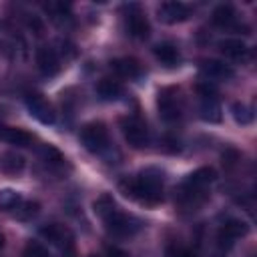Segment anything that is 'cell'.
Segmentation results:
<instances>
[{
  "label": "cell",
  "mask_w": 257,
  "mask_h": 257,
  "mask_svg": "<svg viewBox=\"0 0 257 257\" xmlns=\"http://www.w3.org/2000/svg\"><path fill=\"white\" fill-rule=\"evenodd\" d=\"M163 171L149 167L141 171L137 177H126L118 183V189L124 197L141 201L145 205H155L163 201Z\"/></svg>",
  "instance_id": "1"
},
{
  "label": "cell",
  "mask_w": 257,
  "mask_h": 257,
  "mask_svg": "<svg viewBox=\"0 0 257 257\" xmlns=\"http://www.w3.org/2000/svg\"><path fill=\"white\" fill-rule=\"evenodd\" d=\"M80 141H82V145H84L86 151H90V153H102L108 147V131H106L104 122H100V120L86 122L80 128Z\"/></svg>",
  "instance_id": "2"
},
{
  "label": "cell",
  "mask_w": 257,
  "mask_h": 257,
  "mask_svg": "<svg viewBox=\"0 0 257 257\" xmlns=\"http://www.w3.org/2000/svg\"><path fill=\"white\" fill-rule=\"evenodd\" d=\"M104 225H106V231L116 235V237H131L135 235L139 229H141V221L133 215H126V213H120V211H112L106 219H102Z\"/></svg>",
  "instance_id": "3"
},
{
  "label": "cell",
  "mask_w": 257,
  "mask_h": 257,
  "mask_svg": "<svg viewBox=\"0 0 257 257\" xmlns=\"http://www.w3.org/2000/svg\"><path fill=\"white\" fill-rule=\"evenodd\" d=\"M120 131H122L124 141L133 149L147 147V143H149V131H147V124L139 116H124L120 120Z\"/></svg>",
  "instance_id": "4"
},
{
  "label": "cell",
  "mask_w": 257,
  "mask_h": 257,
  "mask_svg": "<svg viewBox=\"0 0 257 257\" xmlns=\"http://www.w3.org/2000/svg\"><path fill=\"white\" fill-rule=\"evenodd\" d=\"M122 10L126 12L124 14V26H126V32L135 38H147L149 32H151V24L147 20V16L143 14V10L139 8V4H126L122 6Z\"/></svg>",
  "instance_id": "5"
},
{
  "label": "cell",
  "mask_w": 257,
  "mask_h": 257,
  "mask_svg": "<svg viewBox=\"0 0 257 257\" xmlns=\"http://www.w3.org/2000/svg\"><path fill=\"white\" fill-rule=\"evenodd\" d=\"M24 102H26L28 112H30L38 122H42V124H52V122H54V118H56V116H54V110H52L50 102H48L42 94H36V92L26 94Z\"/></svg>",
  "instance_id": "6"
},
{
  "label": "cell",
  "mask_w": 257,
  "mask_h": 257,
  "mask_svg": "<svg viewBox=\"0 0 257 257\" xmlns=\"http://www.w3.org/2000/svg\"><path fill=\"white\" fill-rule=\"evenodd\" d=\"M40 235H42L48 243L56 245V247L62 249V251L74 249V237H72V233H70L66 227H62V225H56V223L44 225V227H40Z\"/></svg>",
  "instance_id": "7"
},
{
  "label": "cell",
  "mask_w": 257,
  "mask_h": 257,
  "mask_svg": "<svg viewBox=\"0 0 257 257\" xmlns=\"http://www.w3.org/2000/svg\"><path fill=\"white\" fill-rule=\"evenodd\" d=\"M157 106H159V114L165 120H169V122L171 120H177L181 116V106H179L175 88H163V90H159Z\"/></svg>",
  "instance_id": "8"
},
{
  "label": "cell",
  "mask_w": 257,
  "mask_h": 257,
  "mask_svg": "<svg viewBox=\"0 0 257 257\" xmlns=\"http://www.w3.org/2000/svg\"><path fill=\"white\" fill-rule=\"evenodd\" d=\"M191 16V6L185 2H163L159 6V20L165 24H177L185 22Z\"/></svg>",
  "instance_id": "9"
},
{
  "label": "cell",
  "mask_w": 257,
  "mask_h": 257,
  "mask_svg": "<svg viewBox=\"0 0 257 257\" xmlns=\"http://www.w3.org/2000/svg\"><path fill=\"white\" fill-rule=\"evenodd\" d=\"M247 233H249V225L245 221H241V219H227L221 225V229H219V245L221 247H225V245L231 247L235 239L245 237Z\"/></svg>",
  "instance_id": "10"
},
{
  "label": "cell",
  "mask_w": 257,
  "mask_h": 257,
  "mask_svg": "<svg viewBox=\"0 0 257 257\" xmlns=\"http://www.w3.org/2000/svg\"><path fill=\"white\" fill-rule=\"evenodd\" d=\"M36 64H38V70L44 76H54L60 70V58H58L56 50L50 48V46H38V50H36Z\"/></svg>",
  "instance_id": "11"
},
{
  "label": "cell",
  "mask_w": 257,
  "mask_h": 257,
  "mask_svg": "<svg viewBox=\"0 0 257 257\" xmlns=\"http://www.w3.org/2000/svg\"><path fill=\"white\" fill-rule=\"evenodd\" d=\"M199 68H201V74L211 80H227V78H233V74H235V70L229 64H225L221 60H213V58L201 60Z\"/></svg>",
  "instance_id": "12"
},
{
  "label": "cell",
  "mask_w": 257,
  "mask_h": 257,
  "mask_svg": "<svg viewBox=\"0 0 257 257\" xmlns=\"http://www.w3.org/2000/svg\"><path fill=\"white\" fill-rule=\"evenodd\" d=\"M0 139L16 145V147H30L32 145V135L26 133L24 128H16V126H4L0 124Z\"/></svg>",
  "instance_id": "13"
},
{
  "label": "cell",
  "mask_w": 257,
  "mask_h": 257,
  "mask_svg": "<svg viewBox=\"0 0 257 257\" xmlns=\"http://www.w3.org/2000/svg\"><path fill=\"white\" fill-rule=\"evenodd\" d=\"M219 50H221V54H225L227 58H233V60H243L249 54L247 44L243 40H237V38L221 40L219 42Z\"/></svg>",
  "instance_id": "14"
},
{
  "label": "cell",
  "mask_w": 257,
  "mask_h": 257,
  "mask_svg": "<svg viewBox=\"0 0 257 257\" xmlns=\"http://www.w3.org/2000/svg\"><path fill=\"white\" fill-rule=\"evenodd\" d=\"M153 54L157 56V60H161L165 66H177L179 64V48L173 44V42H159L155 48H153Z\"/></svg>",
  "instance_id": "15"
},
{
  "label": "cell",
  "mask_w": 257,
  "mask_h": 257,
  "mask_svg": "<svg viewBox=\"0 0 257 257\" xmlns=\"http://www.w3.org/2000/svg\"><path fill=\"white\" fill-rule=\"evenodd\" d=\"M110 68H112L118 76H122V78H137V76L141 74V64H139L135 58H128V56H124V58H114V60L110 62Z\"/></svg>",
  "instance_id": "16"
},
{
  "label": "cell",
  "mask_w": 257,
  "mask_h": 257,
  "mask_svg": "<svg viewBox=\"0 0 257 257\" xmlns=\"http://www.w3.org/2000/svg\"><path fill=\"white\" fill-rule=\"evenodd\" d=\"M215 177H217V173H215L213 167H201V169L193 171L183 183H187V185H191L195 189H207L215 181Z\"/></svg>",
  "instance_id": "17"
},
{
  "label": "cell",
  "mask_w": 257,
  "mask_h": 257,
  "mask_svg": "<svg viewBox=\"0 0 257 257\" xmlns=\"http://www.w3.org/2000/svg\"><path fill=\"white\" fill-rule=\"evenodd\" d=\"M235 8L231 4H219L213 14H211V20L215 26H221V28H229V26H235Z\"/></svg>",
  "instance_id": "18"
},
{
  "label": "cell",
  "mask_w": 257,
  "mask_h": 257,
  "mask_svg": "<svg viewBox=\"0 0 257 257\" xmlns=\"http://www.w3.org/2000/svg\"><path fill=\"white\" fill-rule=\"evenodd\" d=\"M96 92L102 100H118L122 96V84L112 78H102L96 84Z\"/></svg>",
  "instance_id": "19"
},
{
  "label": "cell",
  "mask_w": 257,
  "mask_h": 257,
  "mask_svg": "<svg viewBox=\"0 0 257 257\" xmlns=\"http://www.w3.org/2000/svg\"><path fill=\"white\" fill-rule=\"evenodd\" d=\"M40 159H42L50 169H64V165H66L64 155H62L56 147H52V145H42V147H40Z\"/></svg>",
  "instance_id": "20"
},
{
  "label": "cell",
  "mask_w": 257,
  "mask_h": 257,
  "mask_svg": "<svg viewBox=\"0 0 257 257\" xmlns=\"http://www.w3.org/2000/svg\"><path fill=\"white\" fill-rule=\"evenodd\" d=\"M0 169L8 175H18L24 169V159L16 153H4L0 157Z\"/></svg>",
  "instance_id": "21"
},
{
  "label": "cell",
  "mask_w": 257,
  "mask_h": 257,
  "mask_svg": "<svg viewBox=\"0 0 257 257\" xmlns=\"http://www.w3.org/2000/svg\"><path fill=\"white\" fill-rule=\"evenodd\" d=\"M92 209H94V213H96L100 219H106V217H108L112 211H116V203H114L112 195L102 193L100 197H96V199H94Z\"/></svg>",
  "instance_id": "22"
},
{
  "label": "cell",
  "mask_w": 257,
  "mask_h": 257,
  "mask_svg": "<svg viewBox=\"0 0 257 257\" xmlns=\"http://www.w3.org/2000/svg\"><path fill=\"white\" fill-rule=\"evenodd\" d=\"M199 110H201L203 120H209V122H219L221 120V106H219L217 98H203Z\"/></svg>",
  "instance_id": "23"
},
{
  "label": "cell",
  "mask_w": 257,
  "mask_h": 257,
  "mask_svg": "<svg viewBox=\"0 0 257 257\" xmlns=\"http://www.w3.org/2000/svg\"><path fill=\"white\" fill-rule=\"evenodd\" d=\"M22 203V197L14 189H2L0 191V209L4 211H14Z\"/></svg>",
  "instance_id": "24"
},
{
  "label": "cell",
  "mask_w": 257,
  "mask_h": 257,
  "mask_svg": "<svg viewBox=\"0 0 257 257\" xmlns=\"http://www.w3.org/2000/svg\"><path fill=\"white\" fill-rule=\"evenodd\" d=\"M231 114H233L235 122H239V124H249L253 120V110L243 102H233Z\"/></svg>",
  "instance_id": "25"
},
{
  "label": "cell",
  "mask_w": 257,
  "mask_h": 257,
  "mask_svg": "<svg viewBox=\"0 0 257 257\" xmlns=\"http://www.w3.org/2000/svg\"><path fill=\"white\" fill-rule=\"evenodd\" d=\"M38 209H40V205H38L36 201H22V203L14 209V213H16V217H18L20 221H28V219H32V217L38 213Z\"/></svg>",
  "instance_id": "26"
},
{
  "label": "cell",
  "mask_w": 257,
  "mask_h": 257,
  "mask_svg": "<svg viewBox=\"0 0 257 257\" xmlns=\"http://www.w3.org/2000/svg\"><path fill=\"white\" fill-rule=\"evenodd\" d=\"M24 257H50L46 247L36 243V241H30L26 247H24Z\"/></svg>",
  "instance_id": "27"
},
{
  "label": "cell",
  "mask_w": 257,
  "mask_h": 257,
  "mask_svg": "<svg viewBox=\"0 0 257 257\" xmlns=\"http://www.w3.org/2000/svg\"><path fill=\"white\" fill-rule=\"evenodd\" d=\"M167 257H195V253H193L191 249L183 247V245L173 243V245L167 247Z\"/></svg>",
  "instance_id": "28"
},
{
  "label": "cell",
  "mask_w": 257,
  "mask_h": 257,
  "mask_svg": "<svg viewBox=\"0 0 257 257\" xmlns=\"http://www.w3.org/2000/svg\"><path fill=\"white\" fill-rule=\"evenodd\" d=\"M197 92H199V96H203V98H215L217 88H215L213 84H209V80H205V82H199V84H197Z\"/></svg>",
  "instance_id": "29"
},
{
  "label": "cell",
  "mask_w": 257,
  "mask_h": 257,
  "mask_svg": "<svg viewBox=\"0 0 257 257\" xmlns=\"http://www.w3.org/2000/svg\"><path fill=\"white\" fill-rule=\"evenodd\" d=\"M26 24L32 28V32H36V34H42V30H44V26H42V22H40V18L38 16H28L26 18Z\"/></svg>",
  "instance_id": "30"
},
{
  "label": "cell",
  "mask_w": 257,
  "mask_h": 257,
  "mask_svg": "<svg viewBox=\"0 0 257 257\" xmlns=\"http://www.w3.org/2000/svg\"><path fill=\"white\" fill-rule=\"evenodd\" d=\"M106 255L108 257H128V253L118 249V247H106Z\"/></svg>",
  "instance_id": "31"
},
{
  "label": "cell",
  "mask_w": 257,
  "mask_h": 257,
  "mask_svg": "<svg viewBox=\"0 0 257 257\" xmlns=\"http://www.w3.org/2000/svg\"><path fill=\"white\" fill-rule=\"evenodd\" d=\"M62 253H64V257H74V249H66Z\"/></svg>",
  "instance_id": "32"
},
{
  "label": "cell",
  "mask_w": 257,
  "mask_h": 257,
  "mask_svg": "<svg viewBox=\"0 0 257 257\" xmlns=\"http://www.w3.org/2000/svg\"><path fill=\"white\" fill-rule=\"evenodd\" d=\"M4 247V235H2V231H0V249Z\"/></svg>",
  "instance_id": "33"
},
{
  "label": "cell",
  "mask_w": 257,
  "mask_h": 257,
  "mask_svg": "<svg viewBox=\"0 0 257 257\" xmlns=\"http://www.w3.org/2000/svg\"><path fill=\"white\" fill-rule=\"evenodd\" d=\"M88 257H98V255H88Z\"/></svg>",
  "instance_id": "34"
}]
</instances>
